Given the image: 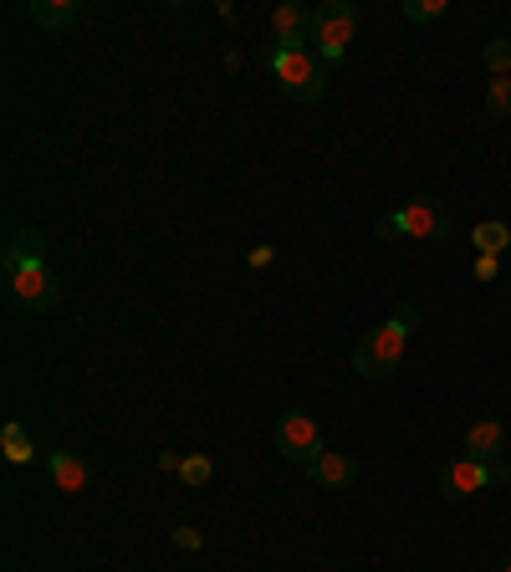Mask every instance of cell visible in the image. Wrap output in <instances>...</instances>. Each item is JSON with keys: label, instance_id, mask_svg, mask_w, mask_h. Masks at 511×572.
<instances>
[{"label": "cell", "instance_id": "16", "mask_svg": "<svg viewBox=\"0 0 511 572\" xmlns=\"http://www.w3.org/2000/svg\"><path fill=\"white\" fill-rule=\"evenodd\" d=\"M179 480H185V486H210V480H216V460H210V455H185V460H179Z\"/></svg>", "mask_w": 511, "mask_h": 572}, {"label": "cell", "instance_id": "23", "mask_svg": "<svg viewBox=\"0 0 511 572\" xmlns=\"http://www.w3.org/2000/svg\"><path fill=\"white\" fill-rule=\"evenodd\" d=\"M497 572H511V562H507V568H497Z\"/></svg>", "mask_w": 511, "mask_h": 572}, {"label": "cell", "instance_id": "22", "mask_svg": "<svg viewBox=\"0 0 511 572\" xmlns=\"http://www.w3.org/2000/svg\"><path fill=\"white\" fill-rule=\"evenodd\" d=\"M179 460H185V455H175V450H159V470H169V476H179Z\"/></svg>", "mask_w": 511, "mask_h": 572}, {"label": "cell", "instance_id": "1", "mask_svg": "<svg viewBox=\"0 0 511 572\" xmlns=\"http://www.w3.org/2000/svg\"><path fill=\"white\" fill-rule=\"evenodd\" d=\"M0 271H6V292L21 312L31 318H46L62 306V281L56 271L41 261V230H11V246L0 256Z\"/></svg>", "mask_w": 511, "mask_h": 572}, {"label": "cell", "instance_id": "8", "mask_svg": "<svg viewBox=\"0 0 511 572\" xmlns=\"http://www.w3.org/2000/svg\"><path fill=\"white\" fill-rule=\"evenodd\" d=\"M271 46L282 52H312V11L296 6V0H282L271 11Z\"/></svg>", "mask_w": 511, "mask_h": 572}, {"label": "cell", "instance_id": "12", "mask_svg": "<svg viewBox=\"0 0 511 572\" xmlns=\"http://www.w3.org/2000/svg\"><path fill=\"white\" fill-rule=\"evenodd\" d=\"M77 0H31L27 6V15H31V27H41V31H62V27H72L77 21Z\"/></svg>", "mask_w": 511, "mask_h": 572}, {"label": "cell", "instance_id": "13", "mask_svg": "<svg viewBox=\"0 0 511 572\" xmlns=\"http://www.w3.org/2000/svg\"><path fill=\"white\" fill-rule=\"evenodd\" d=\"M0 450H6V460H11V466H31V460H36V445H31L27 425H15V419L0 429Z\"/></svg>", "mask_w": 511, "mask_h": 572}, {"label": "cell", "instance_id": "20", "mask_svg": "<svg viewBox=\"0 0 511 572\" xmlns=\"http://www.w3.org/2000/svg\"><path fill=\"white\" fill-rule=\"evenodd\" d=\"M501 277V256H476V281H497Z\"/></svg>", "mask_w": 511, "mask_h": 572}, {"label": "cell", "instance_id": "19", "mask_svg": "<svg viewBox=\"0 0 511 572\" xmlns=\"http://www.w3.org/2000/svg\"><path fill=\"white\" fill-rule=\"evenodd\" d=\"M175 547H185V552H200L205 532H200V527H175Z\"/></svg>", "mask_w": 511, "mask_h": 572}, {"label": "cell", "instance_id": "10", "mask_svg": "<svg viewBox=\"0 0 511 572\" xmlns=\"http://www.w3.org/2000/svg\"><path fill=\"white\" fill-rule=\"evenodd\" d=\"M307 476L317 480V486H327V491H343V486H353V480H358V460H353V455H343V450H323L307 466Z\"/></svg>", "mask_w": 511, "mask_h": 572}, {"label": "cell", "instance_id": "14", "mask_svg": "<svg viewBox=\"0 0 511 572\" xmlns=\"http://www.w3.org/2000/svg\"><path fill=\"white\" fill-rule=\"evenodd\" d=\"M471 240H476V256H501L511 246V226H501V220H481Z\"/></svg>", "mask_w": 511, "mask_h": 572}, {"label": "cell", "instance_id": "3", "mask_svg": "<svg viewBox=\"0 0 511 572\" xmlns=\"http://www.w3.org/2000/svg\"><path fill=\"white\" fill-rule=\"evenodd\" d=\"M456 230V215L450 205L435 200V195H415V200H404L394 215H384L374 226L378 240H445Z\"/></svg>", "mask_w": 511, "mask_h": 572}, {"label": "cell", "instance_id": "5", "mask_svg": "<svg viewBox=\"0 0 511 572\" xmlns=\"http://www.w3.org/2000/svg\"><path fill=\"white\" fill-rule=\"evenodd\" d=\"M353 37H358V6L353 0H323L312 11V52L323 56L327 67H337L348 56Z\"/></svg>", "mask_w": 511, "mask_h": 572}, {"label": "cell", "instance_id": "7", "mask_svg": "<svg viewBox=\"0 0 511 572\" xmlns=\"http://www.w3.org/2000/svg\"><path fill=\"white\" fill-rule=\"evenodd\" d=\"M277 450H282L286 460H296V466H312V460L327 450L317 419H312L307 409H286L282 419H277Z\"/></svg>", "mask_w": 511, "mask_h": 572}, {"label": "cell", "instance_id": "6", "mask_svg": "<svg viewBox=\"0 0 511 572\" xmlns=\"http://www.w3.org/2000/svg\"><path fill=\"white\" fill-rule=\"evenodd\" d=\"M491 486H511V466H486V460H471V455H456L440 466V496L445 501H471V496L491 491Z\"/></svg>", "mask_w": 511, "mask_h": 572}, {"label": "cell", "instance_id": "2", "mask_svg": "<svg viewBox=\"0 0 511 572\" xmlns=\"http://www.w3.org/2000/svg\"><path fill=\"white\" fill-rule=\"evenodd\" d=\"M419 327V306L404 302L399 312H394L389 322H378V327H368L364 337H358V347H353V368H358V378H394L404 363V353H409V337H415Z\"/></svg>", "mask_w": 511, "mask_h": 572}, {"label": "cell", "instance_id": "17", "mask_svg": "<svg viewBox=\"0 0 511 572\" xmlns=\"http://www.w3.org/2000/svg\"><path fill=\"white\" fill-rule=\"evenodd\" d=\"M486 113H491V118H511V77L486 82Z\"/></svg>", "mask_w": 511, "mask_h": 572}, {"label": "cell", "instance_id": "18", "mask_svg": "<svg viewBox=\"0 0 511 572\" xmlns=\"http://www.w3.org/2000/svg\"><path fill=\"white\" fill-rule=\"evenodd\" d=\"M445 11H450V0H404V15L419 21V27H425V21H440Z\"/></svg>", "mask_w": 511, "mask_h": 572}, {"label": "cell", "instance_id": "15", "mask_svg": "<svg viewBox=\"0 0 511 572\" xmlns=\"http://www.w3.org/2000/svg\"><path fill=\"white\" fill-rule=\"evenodd\" d=\"M481 67L491 77H511V37H491L481 46Z\"/></svg>", "mask_w": 511, "mask_h": 572}, {"label": "cell", "instance_id": "9", "mask_svg": "<svg viewBox=\"0 0 511 572\" xmlns=\"http://www.w3.org/2000/svg\"><path fill=\"white\" fill-rule=\"evenodd\" d=\"M501 445H507L501 419H476V425H466V439H460V450L471 455V460H486V466L501 460Z\"/></svg>", "mask_w": 511, "mask_h": 572}, {"label": "cell", "instance_id": "4", "mask_svg": "<svg viewBox=\"0 0 511 572\" xmlns=\"http://www.w3.org/2000/svg\"><path fill=\"white\" fill-rule=\"evenodd\" d=\"M267 67L277 77V87L286 97H296V103H323L327 77H333V67L317 52H282V46H267Z\"/></svg>", "mask_w": 511, "mask_h": 572}, {"label": "cell", "instance_id": "11", "mask_svg": "<svg viewBox=\"0 0 511 572\" xmlns=\"http://www.w3.org/2000/svg\"><path fill=\"white\" fill-rule=\"evenodd\" d=\"M46 476H52L56 491H67V496H82L87 486H93V470L82 466L77 455H67V450H52V455H46Z\"/></svg>", "mask_w": 511, "mask_h": 572}, {"label": "cell", "instance_id": "21", "mask_svg": "<svg viewBox=\"0 0 511 572\" xmlns=\"http://www.w3.org/2000/svg\"><path fill=\"white\" fill-rule=\"evenodd\" d=\"M271 261H277V251H271V246H255V251H251V267H255V271L271 267Z\"/></svg>", "mask_w": 511, "mask_h": 572}]
</instances>
